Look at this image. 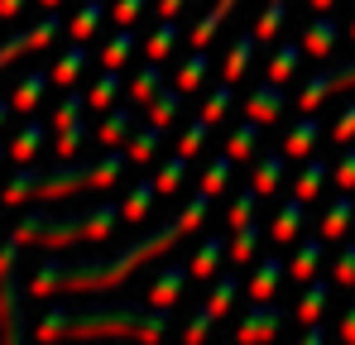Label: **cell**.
I'll list each match as a JSON object with an SVG mask.
<instances>
[{"label":"cell","instance_id":"cell-46","mask_svg":"<svg viewBox=\"0 0 355 345\" xmlns=\"http://www.w3.org/2000/svg\"><path fill=\"white\" fill-rule=\"evenodd\" d=\"M254 206H259V192H254V182H250L245 192H236V202H231V216H226L231 230L245 226V221H254Z\"/></svg>","mask_w":355,"mask_h":345},{"label":"cell","instance_id":"cell-33","mask_svg":"<svg viewBox=\"0 0 355 345\" xmlns=\"http://www.w3.org/2000/svg\"><path fill=\"white\" fill-rule=\"evenodd\" d=\"M34 187H39V168H29V163H19V172L5 182V192H0V202L5 206H19V202H29L34 197Z\"/></svg>","mask_w":355,"mask_h":345},{"label":"cell","instance_id":"cell-34","mask_svg":"<svg viewBox=\"0 0 355 345\" xmlns=\"http://www.w3.org/2000/svg\"><path fill=\"white\" fill-rule=\"evenodd\" d=\"M182 87H164L154 101H149V125H159V130H168L173 125V115H178V106H182Z\"/></svg>","mask_w":355,"mask_h":345},{"label":"cell","instance_id":"cell-35","mask_svg":"<svg viewBox=\"0 0 355 345\" xmlns=\"http://www.w3.org/2000/svg\"><path fill=\"white\" fill-rule=\"evenodd\" d=\"M116 96H120V67H106V72L96 77V87L87 91V106H92V111H111Z\"/></svg>","mask_w":355,"mask_h":345},{"label":"cell","instance_id":"cell-51","mask_svg":"<svg viewBox=\"0 0 355 345\" xmlns=\"http://www.w3.org/2000/svg\"><path fill=\"white\" fill-rule=\"evenodd\" d=\"M211 326H216V317H211V312L202 307V312H197V317L187 321V331H182V336H187V341L197 345V341H207V336H211Z\"/></svg>","mask_w":355,"mask_h":345},{"label":"cell","instance_id":"cell-47","mask_svg":"<svg viewBox=\"0 0 355 345\" xmlns=\"http://www.w3.org/2000/svg\"><path fill=\"white\" fill-rule=\"evenodd\" d=\"M82 144H87V120H77V125L58 130V154H62V159H72Z\"/></svg>","mask_w":355,"mask_h":345},{"label":"cell","instance_id":"cell-17","mask_svg":"<svg viewBox=\"0 0 355 345\" xmlns=\"http://www.w3.org/2000/svg\"><path fill=\"white\" fill-rule=\"evenodd\" d=\"M302 221H307V202H302V197H288V202H284V206L274 211V240H279V245L297 240Z\"/></svg>","mask_w":355,"mask_h":345},{"label":"cell","instance_id":"cell-59","mask_svg":"<svg viewBox=\"0 0 355 345\" xmlns=\"http://www.w3.org/2000/svg\"><path fill=\"white\" fill-rule=\"evenodd\" d=\"M331 5H336V0H312V10H331Z\"/></svg>","mask_w":355,"mask_h":345},{"label":"cell","instance_id":"cell-49","mask_svg":"<svg viewBox=\"0 0 355 345\" xmlns=\"http://www.w3.org/2000/svg\"><path fill=\"white\" fill-rule=\"evenodd\" d=\"M331 177H336V187H341V192H355V144L341 154V163L331 168Z\"/></svg>","mask_w":355,"mask_h":345},{"label":"cell","instance_id":"cell-23","mask_svg":"<svg viewBox=\"0 0 355 345\" xmlns=\"http://www.w3.org/2000/svg\"><path fill=\"white\" fill-rule=\"evenodd\" d=\"M236 5H240V0H216V5H211V10H207V15H202V19L192 24V34H187V39H192L197 48H207V44L216 39V29H221V19H226V15H231Z\"/></svg>","mask_w":355,"mask_h":345},{"label":"cell","instance_id":"cell-14","mask_svg":"<svg viewBox=\"0 0 355 345\" xmlns=\"http://www.w3.org/2000/svg\"><path fill=\"white\" fill-rule=\"evenodd\" d=\"M44 139H49L44 120H24V125H19V134L10 139V159H15V163H34V159H39V149H44Z\"/></svg>","mask_w":355,"mask_h":345},{"label":"cell","instance_id":"cell-22","mask_svg":"<svg viewBox=\"0 0 355 345\" xmlns=\"http://www.w3.org/2000/svg\"><path fill=\"white\" fill-rule=\"evenodd\" d=\"M130 130H135V111H130V106H111L106 120H101V144H106V149H120V144L130 139Z\"/></svg>","mask_w":355,"mask_h":345},{"label":"cell","instance_id":"cell-2","mask_svg":"<svg viewBox=\"0 0 355 345\" xmlns=\"http://www.w3.org/2000/svg\"><path fill=\"white\" fill-rule=\"evenodd\" d=\"M168 326L164 307H49L44 321L34 326L39 341H58V336H139V341H159Z\"/></svg>","mask_w":355,"mask_h":345},{"label":"cell","instance_id":"cell-16","mask_svg":"<svg viewBox=\"0 0 355 345\" xmlns=\"http://www.w3.org/2000/svg\"><path fill=\"white\" fill-rule=\"evenodd\" d=\"M284 172H288V154H284V149H279V154H264L259 168H254V192H259V197H274V192L284 187Z\"/></svg>","mask_w":355,"mask_h":345},{"label":"cell","instance_id":"cell-21","mask_svg":"<svg viewBox=\"0 0 355 345\" xmlns=\"http://www.w3.org/2000/svg\"><path fill=\"white\" fill-rule=\"evenodd\" d=\"M101 19H106V5H101V0H82V10L67 19V34H72L77 44H87V39L101 29Z\"/></svg>","mask_w":355,"mask_h":345},{"label":"cell","instance_id":"cell-52","mask_svg":"<svg viewBox=\"0 0 355 345\" xmlns=\"http://www.w3.org/2000/svg\"><path fill=\"white\" fill-rule=\"evenodd\" d=\"M331 139H336V144H351V139H355V101L341 111V120L331 125Z\"/></svg>","mask_w":355,"mask_h":345},{"label":"cell","instance_id":"cell-3","mask_svg":"<svg viewBox=\"0 0 355 345\" xmlns=\"http://www.w3.org/2000/svg\"><path fill=\"white\" fill-rule=\"evenodd\" d=\"M120 221H125V216H120V206H111V202H106V206H92L87 216H44V211H29V216H19L15 240H19V245L67 249V245H77V240H106Z\"/></svg>","mask_w":355,"mask_h":345},{"label":"cell","instance_id":"cell-39","mask_svg":"<svg viewBox=\"0 0 355 345\" xmlns=\"http://www.w3.org/2000/svg\"><path fill=\"white\" fill-rule=\"evenodd\" d=\"M231 172H236V159H231V154L211 159V168L202 172V192H207V197H221V192H226V182H231Z\"/></svg>","mask_w":355,"mask_h":345},{"label":"cell","instance_id":"cell-26","mask_svg":"<svg viewBox=\"0 0 355 345\" xmlns=\"http://www.w3.org/2000/svg\"><path fill=\"white\" fill-rule=\"evenodd\" d=\"M302 53H307L302 44H279V48L269 53V72H264V77H269V82H288L297 72V62H302Z\"/></svg>","mask_w":355,"mask_h":345},{"label":"cell","instance_id":"cell-37","mask_svg":"<svg viewBox=\"0 0 355 345\" xmlns=\"http://www.w3.org/2000/svg\"><path fill=\"white\" fill-rule=\"evenodd\" d=\"M236 292H240V278H236V264H231V274H221V278L211 283L207 312H211V317H226V312H231V302H236Z\"/></svg>","mask_w":355,"mask_h":345},{"label":"cell","instance_id":"cell-56","mask_svg":"<svg viewBox=\"0 0 355 345\" xmlns=\"http://www.w3.org/2000/svg\"><path fill=\"white\" fill-rule=\"evenodd\" d=\"M182 5H187V0H159V15L173 19V15H182Z\"/></svg>","mask_w":355,"mask_h":345},{"label":"cell","instance_id":"cell-57","mask_svg":"<svg viewBox=\"0 0 355 345\" xmlns=\"http://www.w3.org/2000/svg\"><path fill=\"white\" fill-rule=\"evenodd\" d=\"M327 341V331H322V326H312V321H307V331H302V345H322Z\"/></svg>","mask_w":355,"mask_h":345},{"label":"cell","instance_id":"cell-63","mask_svg":"<svg viewBox=\"0 0 355 345\" xmlns=\"http://www.w3.org/2000/svg\"><path fill=\"white\" fill-rule=\"evenodd\" d=\"M0 67H5V62H0Z\"/></svg>","mask_w":355,"mask_h":345},{"label":"cell","instance_id":"cell-15","mask_svg":"<svg viewBox=\"0 0 355 345\" xmlns=\"http://www.w3.org/2000/svg\"><path fill=\"white\" fill-rule=\"evenodd\" d=\"M336 34H341V24L322 10V19H312V24L302 29V48H307L312 57H327L331 48H336Z\"/></svg>","mask_w":355,"mask_h":345},{"label":"cell","instance_id":"cell-58","mask_svg":"<svg viewBox=\"0 0 355 345\" xmlns=\"http://www.w3.org/2000/svg\"><path fill=\"white\" fill-rule=\"evenodd\" d=\"M10 115H15V106H10V101H0V130H5V120H10Z\"/></svg>","mask_w":355,"mask_h":345},{"label":"cell","instance_id":"cell-27","mask_svg":"<svg viewBox=\"0 0 355 345\" xmlns=\"http://www.w3.org/2000/svg\"><path fill=\"white\" fill-rule=\"evenodd\" d=\"M327 297H331V283H322V278H307V288H302V297H297V317L302 321H317L322 312H327Z\"/></svg>","mask_w":355,"mask_h":345},{"label":"cell","instance_id":"cell-11","mask_svg":"<svg viewBox=\"0 0 355 345\" xmlns=\"http://www.w3.org/2000/svg\"><path fill=\"white\" fill-rule=\"evenodd\" d=\"M284 274H288V264H284L279 254L259 259V264H254V278H250V297H254V302H269V297L279 292V283H284Z\"/></svg>","mask_w":355,"mask_h":345},{"label":"cell","instance_id":"cell-9","mask_svg":"<svg viewBox=\"0 0 355 345\" xmlns=\"http://www.w3.org/2000/svg\"><path fill=\"white\" fill-rule=\"evenodd\" d=\"M317 139H322V120H317V111H302L293 120V130L284 134V154L288 159H312Z\"/></svg>","mask_w":355,"mask_h":345},{"label":"cell","instance_id":"cell-45","mask_svg":"<svg viewBox=\"0 0 355 345\" xmlns=\"http://www.w3.org/2000/svg\"><path fill=\"white\" fill-rule=\"evenodd\" d=\"M82 111H87V96H82V91H67V96L58 101V111H53V130L77 125V120H82Z\"/></svg>","mask_w":355,"mask_h":345},{"label":"cell","instance_id":"cell-48","mask_svg":"<svg viewBox=\"0 0 355 345\" xmlns=\"http://www.w3.org/2000/svg\"><path fill=\"white\" fill-rule=\"evenodd\" d=\"M24 53H34V44H29V29H24V34H10V39L0 44V62H5V67H10L15 57H24Z\"/></svg>","mask_w":355,"mask_h":345},{"label":"cell","instance_id":"cell-41","mask_svg":"<svg viewBox=\"0 0 355 345\" xmlns=\"http://www.w3.org/2000/svg\"><path fill=\"white\" fill-rule=\"evenodd\" d=\"M207 77H211V62H207V53H202V48H197V53L178 67V87H182V91H197Z\"/></svg>","mask_w":355,"mask_h":345},{"label":"cell","instance_id":"cell-18","mask_svg":"<svg viewBox=\"0 0 355 345\" xmlns=\"http://www.w3.org/2000/svg\"><path fill=\"white\" fill-rule=\"evenodd\" d=\"M322 259H327L322 240H302V245L293 249V264H288V274H293L297 283H307V278H317V274H322Z\"/></svg>","mask_w":355,"mask_h":345},{"label":"cell","instance_id":"cell-62","mask_svg":"<svg viewBox=\"0 0 355 345\" xmlns=\"http://www.w3.org/2000/svg\"><path fill=\"white\" fill-rule=\"evenodd\" d=\"M0 163H5V154H0Z\"/></svg>","mask_w":355,"mask_h":345},{"label":"cell","instance_id":"cell-36","mask_svg":"<svg viewBox=\"0 0 355 345\" xmlns=\"http://www.w3.org/2000/svg\"><path fill=\"white\" fill-rule=\"evenodd\" d=\"M259 235H264V230L254 226V221L236 226V235H231V264H236V269H245V264L254 259V249H259Z\"/></svg>","mask_w":355,"mask_h":345},{"label":"cell","instance_id":"cell-12","mask_svg":"<svg viewBox=\"0 0 355 345\" xmlns=\"http://www.w3.org/2000/svg\"><path fill=\"white\" fill-rule=\"evenodd\" d=\"M49 82H53V72H39V67H34V72H24V77H19V87L10 91V106H15L19 115L39 111V101H44V87H49Z\"/></svg>","mask_w":355,"mask_h":345},{"label":"cell","instance_id":"cell-43","mask_svg":"<svg viewBox=\"0 0 355 345\" xmlns=\"http://www.w3.org/2000/svg\"><path fill=\"white\" fill-rule=\"evenodd\" d=\"M211 120H192L187 130H182V144H178V154H187V159H197L202 149H207V139H211Z\"/></svg>","mask_w":355,"mask_h":345},{"label":"cell","instance_id":"cell-40","mask_svg":"<svg viewBox=\"0 0 355 345\" xmlns=\"http://www.w3.org/2000/svg\"><path fill=\"white\" fill-rule=\"evenodd\" d=\"M159 134H164L159 125L139 130V134L130 139V149H125V154H130V163H154V159H159Z\"/></svg>","mask_w":355,"mask_h":345},{"label":"cell","instance_id":"cell-4","mask_svg":"<svg viewBox=\"0 0 355 345\" xmlns=\"http://www.w3.org/2000/svg\"><path fill=\"white\" fill-rule=\"evenodd\" d=\"M130 163V154H101L96 163H67V168H53V172H39V187H34V197H44V202H58V197H72V192H101V187H111L120 177V168Z\"/></svg>","mask_w":355,"mask_h":345},{"label":"cell","instance_id":"cell-8","mask_svg":"<svg viewBox=\"0 0 355 345\" xmlns=\"http://www.w3.org/2000/svg\"><path fill=\"white\" fill-rule=\"evenodd\" d=\"M284 111H288L284 82H264V87H254V91H250V101H245V115H254L259 125H274Z\"/></svg>","mask_w":355,"mask_h":345},{"label":"cell","instance_id":"cell-24","mask_svg":"<svg viewBox=\"0 0 355 345\" xmlns=\"http://www.w3.org/2000/svg\"><path fill=\"white\" fill-rule=\"evenodd\" d=\"M135 44H139V39H135V29H130V24H120L116 34L106 39V48H101V67H125V62L135 57Z\"/></svg>","mask_w":355,"mask_h":345},{"label":"cell","instance_id":"cell-1","mask_svg":"<svg viewBox=\"0 0 355 345\" xmlns=\"http://www.w3.org/2000/svg\"><path fill=\"white\" fill-rule=\"evenodd\" d=\"M211 202H216V197L197 192V202H187L173 221H164L154 235H144V240L125 245L120 254H111V259H87V264H58V259H49V264H44V269L29 278V292H34V297H53V292H96V288L125 283V278H130V274H135L144 259L168 254V249H173L187 230H202V226H207Z\"/></svg>","mask_w":355,"mask_h":345},{"label":"cell","instance_id":"cell-30","mask_svg":"<svg viewBox=\"0 0 355 345\" xmlns=\"http://www.w3.org/2000/svg\"><path fill=\"white\" fill-rule=\"evenodd\" d=\"M284 24H288V0H269L264 15H259V24H254V39L259 44H274L284 34Z\"/></svg>","mask_w":355,"mask_h":345},{"label":"cell","instance_id":"cell-54","mask_svg":"<svg viewBox=\"0 0 355 345\" xmlns=\"http://www.w3.org/2000/svg\"><path fill=\"white\" fill-rule=\"evenodd\" d=\"M341 336H346V341L355 345V302L346 307V317H341Z\"/></svg>","mask_w":355,"mask_h":345},{"label":"cell","instance_id":"cell-61","mask_svg":"<svg viewBox=\"0 0 355 345\" xmlns=\"http://www.w3.org/2000/svg\"><path fill=\"white\" fill-rule=\"evenodd\" d=\"M351 44H355V19H351Z\"/></svg>","mask_w":355,"mask_h":345},{"label":"cell","instance_id":"cell-7","mask_svg":"<svg viewBox=\"0 0 355 345\" xmlns=\"http://www.w3.org/2000/svg\"><path fill=\"white\" fill-rule=\"evenodd\" d=\"M279 326H284V312H274L269 302H254V307L245 312V321L236 326V341H240V345L269 341V336H279Z\"/></svg>","mask_w":355,"mask_h":345},{"label":"cell","instance_id":"cell-31","mask_svg":"<svg viewBox=\"0 0 355 345\" xmlns=\"http://www.w3.org/2000/svg\"><path fill=\"white\" fill-rule=\"evenodd\" d=\"M254 34H236V44H231V53H226V62H221V77L226 82H236V77H245V67H250V57H254Z\"/></svg>","mask_w":355,"mask_h":345},{"label":"cell","instance_id":"cell-60","mask_svg":"<svg viewBox=\"0 0 355 345\" xmlns=\"http://www.w3.org/2000/svg\"><path fill=\"white\" fill-rule=\"evenodd\" d=\"M39 5H44V10H58V5H62V0H39Z\"/></svg>","mask_w":355,"mask_h":345},{"label":"cell","instance_id":"cell-38","mask_svg":"<svg viewBox=\"0 0 355 345\" xmlns=\"http://www.w3.org/2000/svg\"><path fill=\"white\" fill-rule=\"evenodd\" d=\"M178 48V24L173 19H164V24H154V34L144 39V53L154 57V62H164V57Z\"/></svg>","mask_w":355,"mask_h":345},{"label":"cell","instance_id":"cell-5","mask_svg":"<svg viewBox=\"0 0 355 345\" xmlns=\"http://www.w3.org/2000/svg\"><path fill=\"white\" fill-rule=\"evenodd\" d=\"M346 87H355V62H341V67L312 77V82L302 87V96H297V111H322V101H331V96L346 91Z\"/></svg>","mask_w":355,"mask_h":345},{"label":"cell","instance_id":"cell-25","mask_svg":"<svg viewBox=\"0 0 355 345\" xmlns=\"http://www.w3.org/2000/svg\"><path fill=\"white\" fill-rule=\"evenodd\" d=\"M327 177H331V168L322 163V159H307L302 163V172L293 177V197H302V202H312L322 187H327Z\"/></svg>","mask_w":355,"mask_h":345},{"label":"cell","instance_id":"cell-44","mask_svg":"<svg viewBox=\"0 0 355 345\" xmlns=\"http://www.w3.org/2000/svg\"><path fill=\"white\" fill-rule=\"evenodd\" d=\"M182 177H187V154H168L154 182H159V192L168 197V192H178V182H182Z\"/></svg>","mask_w":355,"mask_h":345},{"label":"cell","instance_id":"cell-29","mask_svg":"<svg viewBox=\"0 0 355 345\" xmlns=\"http://www.w3.org/2000/svg\"><path fill=\"white\" fill-rule=\"evenodd\" d=\"M159 197H164V192H159V182H139V187H135V192L125 197V206H120V216H125V221L135 226V221H144V216H149V206H154Z\"/></svg>","mask_w":355,"mask_h":345},{"label":"cell","instance_id":"cell-32","mask_svg":"<svg viewBox=\"0 0 355 345\" xmlns=\"http://www.w3.org/2000/svg\"><path fill=\"white\" fill-rule=\"evenodd\" d=\"M254 149H259V120L250 115V120H240L236 130H231V139H226V154H231V159L240 163V159H250Z\"/></svg>","mask_w":355,"mask_h":345},{"label":"cell","instance_id":"cell-42","mask_svg":"<svg viewBox=\"0 0 355 345\" xmlns=\"http://www.w3.org/2000/svg\"><path fill=\"white\" fill-rule=\"evenodd\" d=\"M236 106V82H221L211 96H207V106H202V120H211V125H221L226 111Z\"/></svg>","mask_w":355,"mask_h":345},{"label":"cell","instance_id":"cell-20","mask_svg":"<svg viewBox=\"0 0 355 345\" xmlns=\"http://www.w3.org/2000/svg\"><path fill=\"white\" fill-rule=\"evenodd\" d=\"M87 62H92L87 44H72V48L53 62V82H58V87H77V82H82V72H87Z\"/></svg>","mask_w":355,"mask_h":345},{"label":"cell","instance_id":"cell-6","mask_svg":"<svg viewBox=\"0 0 355 345\" xmlns=\"http://www.w3.org/2000/svg\"><path fill=\"white\" fill-rule=\"evenodd\" d=\"M0 341L19 345L24 341V307H19V283H15V269L0 274Z\"/></svg>","mask_w":355,"mask_h":345},{"label":"cell","instance_id":"cell-13","mask_svg":"<svg viewBox=\"0 0 355 345\" xmlns=\"http://www.w3.org/2000/svg\"><path fill=\"white\" fill-rule=\"evenodd\" d=\"M351 226H355V192H341L322 216V240H346Z\"/></svg>","mask_w":355,"mask_h":345},{"label":"cell","instance_id":"cell-10","mask_svg":"<svg viewBox=\"0 0 355 345\" xmlns=\"http://www.w3.org/2000/svg\"><path fill=\"white\" fill-rule=\"evenodd\" d=\"M187 278H192V269H187V264H164V269H159V278H154V288H149V302L168 312L178 297H182Z\"/></svg>","mask_w":355,"mask_h":345},{"label":"cell","instance_id":"cell-53","mask_svg":"<svg viewBox=\"0 0 355 345\" xmlns=\"http://www.w3.org/2000/svg\"><path fill=\"white\" fill-rule=\"evenodd\" d=\"M139 15H144V0H116V5H111V19H116V24H135Z\"/></svg>","mask_w":355,"mask_h":345},{"label":"cell","instance_id":"cell-55","mask_svg":"<svg viewBox=\"0 0 355 345\" xmlns=\"http://www.w3.org/2000/svg\"><path fill=\"white\" fill-rule=\"evenodd\" d=\"M24 5H29V0H0V19H15Z\"/></svg>","mask_w":355,"mask_h":345},{"label":"cell","instance_id":"cell-19","mask_svg":"<svg viewBox=\"0 0 355 345\" xmlns=\"http://www.w3.org/2000/svg\"><path fill=\"white\" fill-rule=\"evenodd\" d=\"M226 249H231V245H226L221 235H207V240L197 245L192 264H187V269H192V278H211V274H216V264L226 259Z\"/></svg>","mask_w":355,"mask_h":345},{"label":"cell","instance_id":"cell-28","mask_svg":"<svg viewBox=\"0 0 355 345\" xmlns=\"http://www.w3.org/2000/svg\"><path fill=\"white\" fill-rule=\"evenodd\" d=\"M159 91H164V72H159V62L149 57V62L130 77V101H154Z\"/></svg>","mask_w":355,"mask_h":345},{"label":"cell","instance_id":"cell-50","mask_svg":"<svg viewBox=\"0 0 355 345\" xmlns=\"http://www.w3.org/2000/svg\"><path fill=\"white\" fill-rule=\"evenodd\" d=\"M331 269H336V283H341V288L355 283V245H341V254H336Z\"/></svg>","mask_w":355,"mask_h":345}]
</instances>
